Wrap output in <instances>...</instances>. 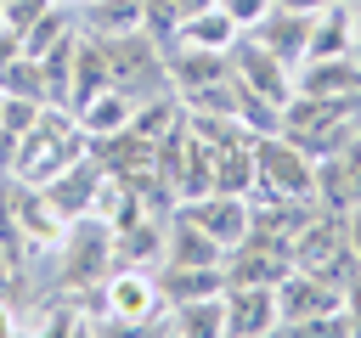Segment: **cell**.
Masks as SVG:
<instances>
[{"label":"cell","instance_id":"obj_1","mask_svg":"<svg viewBox=\"0 0 361 338\" xmlns=\"http://www.w3.org/2000/svg\"><path fill=\"white\" fill-rule=\"evenodd\" d=\"M85 152H90V135L79 130L73 107H56V101H45L39 124H34V130H23V141H17L11 180H23V186H45V180H56L68 163H79Z\"/></svg>","mask_w":361,"mask_h":338},{"label":"cell","instance_id":"obj_2","mask_svg":"<svg viewBox=\"0 0 361 338\" xmlns=\"http://www.w3.org/2000/svg\"><path fill=\"white\" fill-rule=\"evenodd\" d=\"M293 265H305L310 276H322V282H333L344 293V282L361 270V259L350 248V231H344V214L316 203V214L293 231Z\"/></svg>","mask_w":361,"mask_h":338},{"label":"cell","instance_id":"obj_3","mask_svg":"<svg viewBox=\"0 0 361 338\" xmlns=\"http://www.w3.org/2000/svg\"><path fill=\"white\" fill-rule=\"evenodd\" d=\"M355 101H327V96H293L282 107V135L299 141L310 158H327L338 152L350 135H355Z\"/></svg>","mask_w":361,"mask_h":338},{"label":"cell","instance_id":"obj_4","mask_svg":"<svg viewBox=\"0 0 361 338\" xmlns=\"http://www.w3.org/2000/svg\"><path fill=\"white\" fill-rule=\"evenodd\" d=\"M254 169H259V186L248 197H316V158L282 130L254 135Z\"/></svg>","mask_w":361,"mask_h":338},{"label":"cell","instance_id":"obj_5","mask_svg":"<svg viewBox=\"0 0 361 338\" xmlns=\"http://www.w3.org/2000/svg\"><path fill=\"white\" fill-rule=\"evenodd\" d=\"M62 254H68V265H62V287H73V293L102 287V282L113 276V225L96 220V214L68 220V231H62Z\"/></svg>","mask_w":361,"mask_h":338},{"label":"cell","instance_id":"obj_6","mask_svg":"<svg viewBox=\"0 0 361 338\" xmlns=\"http://www.w3.org/2000/svg\"><path fill=\"white\" fill-rule=\"evenodd\" d=\"M102 45H107V68H113V84L118 90H135V101H141V90H158V84L169 90L164 45L152 34L124 28V34H102Z\"/></svg>","mask_w":361,"mask_h":338},{"label":"cell","instance_id":"obj_7","mask_svg":"<svg viewBox=\"0 0 361 338\" xmlns=\"http://www.w3.org/2000/svg\"><path fill=\"white\" fill-rule=\"evenodd\" d=\"M102 299H107V315L118 327H152V321L169 315V299L158 287V270H141V265H118L102 282Z\"/></svg>","mask_w":361,"mask_h":338},{"label":"cell","instance_id":"obj_8","mask_svg":"<svg viewBox=\"0 0 361 338\" xmlns=\"http://www.w3.org/2000/svg\"><path fill=\"white\" fill-rule=\"evenodd\" d=\"M220 270H226V287H243V282L276 287V282L293 270V242H288V237H259V231H248L243 242L226 248Z\"/></svg>","mask_w":361,"mask_h":338},{"label":"cell","instance_id":"obj_9","mask_svg":"<svg viewBox=\"0 0 361 338\" xmlns=\"http://www.w3.org/2000/svg\"><path fill=\"white\" fill-rule=\"evenodd\" d=\"M175 214H186L192 225H203L220 248L243 242L248 225H254V203H248L243 192H220V186H209V192H197V197H180Z\"/></svg>","mask_w":361,"mask_h":338},{"label":"cell","instance_id":"obj_10","mask_svg":"<svg viewBox=\"0 0 361 338\" xmlns=\"http://www.w3.org/2000/svg\"><path fill=\"white\" fill-rule=\"evenodd\" d=\"M231 73H237L243 90H254V96H265V101H276V107L293 101V68H288L282 56H271L254 34H237V45H231Z\"/></svg>","mask_w":361,"mask_h":338},{"label":"cell","instance_id":"obj_11","mask_svg":"<svg viewBox=\"0 0 361 338\" xmlns=\"http://www.w3.org/2000/svg\"><path fill=\"white\" fill-rule=\"evenodd\" d=\"M338 304H344V293H338L333 282L310 276L305 265H293V270L276 282V321H282V332H299L305 321H316V315H327V310H338Z\"/></svg>","mask_w":361,"mask_h":338},{"label":"cell","instance_id":"obj_12","mask_svg":"<svg viewBox=\"0 0 361 338\" xmlns=\"http://www.w3.org/2000/svg\"><path fill=\"white\" fill-rule=\"evenodd\" d=\"M293 96H327L361 107V51L350 56H310L293 68Z\"/></svg>","mask_w":361,"mask_h":338},{"label":"cell","instance_id":"obj_13","mask_svg":"<svg viewBox=\"0 0 361 338\" xmlns=\"http://www.w3.org/2000/svg\"><path fill=\"white\" fill-rule=\"evenodd\" d=\"M164 68H169V90L180 101H192L197 90L220 84L231 73V51H203V45H169L164 51Z\"/></svg>","mask_w":361,"mask_h":338},{"label":"cell","instance_id":"obj_14","mask_svg":"<svg viewBox=\"0 0 361 338\" xmlns=\"http://www.w3.org/2000/svg\"><path fill=\"white\" fill-rule=\"evenodd\" d=\"M226 332H231V338L282 332V321H276V287H259V282L226 287Z\"/></svg>","mask_w":361,"mask_h":338},{"label":"cell","instance_id":"obj_15","mask_svg":"<svg viewBox=\"0 0 361 338\" xmlns=\"http://www.w3.org/2000/svg\"><path fill=\"white\" fill-rule=\"evenodd\" d=\"M361 51V17H355V0H333L322 11H310V45H305V62L310 56H350Z\"/></svg>","mask_w":361,"mask_h":338},{"label":"cell","instance_id":"obj_16","mask_svg":"<svg viewBox=\"0 0 361 338\" xmlns=\"http://www.w3.org/2000/svg\"><path fill=\"white\" fill-rule=\"evenodd\" d=\"M243 34H254L271 56H282L288 68H299L305 62V45H310V11H293V6H271L254 28H243Z\"/></svg>","mask_w":361,"mask_h":338},{"label":"cell","instance_id":"obj_17","mask_svg":"<svg viewBox=\"0 0 361 338\" xmlns=\"http://www.w3.org/2000/svg\"><path fill=\"white\" fill-rule=\"evenodd\" d=\"M164 254H169V225H158L152 214H141V220H130V225L113 231V270L118 265L152 270V265H164Z\"/></svg>","mask_w":361,"mask_h":338},{"label":"cell","instance_id":"obj_18","mask_svg":"<svg viewBox=\"0 0 361 338\" xmlns=\"http://www.w3.org/2000/svg\"><path fill=\"white\" fill-rule=\"evenodd\" d=\"M102 175H107V169H102V163L85 152V158H79V163H68L56 180H45V197H51V203H56L68 220H85V214H90V203H96Z\"/></svg>","mask_w":361,"mask_h":338},{"label":"cell","instance_id":"obj_19","mask_svg":"<svg viewBox=\"0 0 361 338\" xmlns=\"http://www.w3.org/2000/svg\"><path fill=\"white\" fill-rule=\"evenodd\" d=\"M113 84V68H107V45H102V34L90 28V34H79L73 39V79H68V107H85L96 90H107Z\"/></svg>","mask_w":361,"mask_h":338},{"label":"cell","instance_id":"obj_20","mask_svg":"<svg viewBox=\"0 0 361 338\" xmlns=\"http://www.w3.org/2000/svg\"><path fill=\"white\" fill-rule=\"evenodd\" d=\"M73 118H79V130H85L90 141L124 135V130H130V118H135V96H130V90H118V84H107V90H96L85 107H73Z\"/></svg>","mask_w":361,"mask_h":338},{"label":"cell","instance_id":"obj_21","mask_svg":"<svg viewBox=\"0 0 361 338\" xmlns=\"http://www.w3.org/2000/svg\"><path fill=\"white\" fill-rule=\"evenodd\" d=\"M158 287L169 304H186V299H209L226 287V270L220 265H180V259H164L158 265Z\"/></svg>","mask_w":361,"mask_h":338},{"label":"cell","instance_id":"obj_22","mask_svg":"<svg viewBox=\"0 0 361 338\" xmlns=\"http://www.w3.org/2000/svg\"><path fill=\"white\" fill-rule=\"evenodd\" d=\"M237 23L220 11V0L214 6H197V11H186L180 17V28H175V45H203V51H231L237 45Z\"/></svg>","mask_w":361,"mask_h":338},{"label":"cell","instance_id":"obj_23","mask_svg":"<svg viewBox=\"0 0 361 338\" xmlns=\"http://www.w3.org/2000/svg\"><path fill=\"white\" fill-rule=\"evenodd\" d=\"M169 327L186 332V338H226V287L209 293V299L169 304Z\"/></svg>","mask_w":361,"mask_h":338},{"label":"cell","instance_id":"obj_24","mask_svg":"<svg viewBox=\"0 0 361 338\" xmlns=\"http://www.w3.org/2000/svg\"><path fill=\"white\" fill-rule=\"evenodd\" d=\"M164 259H180V265H220L226 248H220L203 225H192L186 214H175V220H169V254H164Z\"/></svg>","mask_w":361,"mask_h":338},{"label":"cell","instance_id":"obj_25","mask_svg":"<svg viewBox=\"0 0 361 338\" xmlns=\"http://www.w3.org/2000/svg\"><path fill=\"white\" fill-rule=\"evenodd\" d=\"M0 96H28V101H51V84H45V62L39 56H17L0 68Z\"/></svg>","mask_w":361,"mask_h":338},{"label":"cell","instance_id":"obj_26","mask_svg":"<svg viewBox=\"0 0 361 338\" xmlns=\"http://www.w3.org/2000/svg\"><path fill=\"white\" fill-rule=\"evenodd\" d=\"M68 34H73V6L56 0L51 11H39V17L23 28V51H28V56H45V51H51L56 39H68Z\"/></svg>","mask_w":361,"mask_h":338},{"label":"cell","instance_id":"obj_27","mask_svg":"<svg viewBox=\"0 0 361 338\" xmlns=\"http://www.w3.org/2000/svg\"><path fill=\"white\" fill-rule=\"evenodd\" d=\"M85 17L96 34H124V28H141V0H96L85 6Z\"/></svg>","mask_w":361,"mask_h":338},{"label":"cell","instance_id":"obj_28","mask_svg":"<svg viewBox=\"0 0 361 338\" xmlns=\"http://www.w3.org/2000/svg\"><path fill=\"white\" fill-rule=\"evenodd\" d=\"M175 28H180V0H141V34H152L169 51L175 45Z\"/></svg>","mask_w":361,"mask_h":338},{"label":"cell","instance_id":"obj_29","mask_svg":"<svg viewBox=\"0 0 361 338\" xmlns=\"http://www.w3.org/2000/svg\"><path fill=\"white\" fill-rule=\"evenodd\" d=\"M39 113H45V101H28V96H0V124L6 130H34L39 124Z\"/></svg>","mask_w":361,"mask_h":338},{"label":"cell","instance_id":"obj_30","mask_svg":"<svg viewBox=\"0 0 361 338\" xmlns=\"http://www.w3.org/2000/svg\"><path fill=\"white\" fill-rule=\"evenodd\" d=\"M51 6H56V0H6V6H0V23H11V28H28V23H34L39 11H51Z\"/></svg>","mask_w":361,"mask_h":338},{"label":"cell","instance_id":"obj_31","mask_svg":"<svg viewBox=\"0 0 361 338\" xmlns=\"http://www.w3.org/2000/svg\"><path fill=\"white\" fill-rule=\"evenodd\" d=\"M271 6H276V0H220V11H226L237 28H254V23H259Z\"/></svg>","mask_w":361,"mask_h":338},{"label":"cell","instance_id":"obj_32","mask_svg":"<svg viewBox=\"0 0 361 338\" xmlns=\"http://www.w3.org/2000/svg\"><path fill=\"white\" fill-rule=\"evenodd\" d=\"M344 315H350V332L361 338V270L344 282Z\"/></svg>","mask_w":361,"mask_h":338},{"label":"cell","instance_id":"obj_33","mask_svg":"<svg viewBox=\"0 0 361 338\" xmlns=\"http://www.w3.org/2000/svg\"><path fill=\"white\" fill-rule=\"evenodd\" d=\"M17 56H23V28L0 23V68H6V62H17Z\"/></svg>","mask_w":361,"mask_h":338},{"label":"cell","instance_id":"obj_34","mask_svg":"<svg viewBox=\"0 0 361 338\" xmlns=\"http://www.w3.org/2000/svg\"><path fill=\"white\" fill-rule=\"evenodd\" d=\"M17 141H23V135L0 124V175H11V163H17Z\"/></svg>","mask_w":361,"mask_h":338},{"label":"cell","instance_id":"obj_35","mask_svg":"<svg viewBox=\"0 0 361 338\" xmlns=\"http://www.w3.org/2000/svg\"><path fill=\"white\" fill-rule=\"evenodd\" d=\"M344 231H350V248H355V259H361V203L344 214Z\"/></svg>","mask_w":361,"mask_h":338},{"label":"cell","instance_id":"obj_36","mask_svg":"<svg viewBox=\"0 0 361 338\" xmlns=\"http://www.w3.org/2000/svg\"><path fill=\"white\" fill-rule=\"evenodd\" d=\"M276 6H293V11H322V6H333V0H276Z\"/></svg>","mask_w":361,"mask_h":338},{"label":"cell","instance_id":"obj_37","mask_svg":"<svg viewBox=\"0 0 361 338\" xmlns=\"http://www.w3.org/2000/svg\"><path fill=\"white\" fill-rule=\"evenodd\" d=\"M17 321H11V310H6V299H0V332H11Z\"/></svg>","mask_w":361,"mask_h":338},{"label":"cell","instance_id":"obj_38","mask_svg":"<svg viewBox=\"0 0 361 338\" xmlns=\"http://www.w3.org/2000/svg\"><path fill=\"white\" fill-rule=\"evenodd\" d=\"M0 180H6V175H0Z\"/></svg>","mask_w":361,"mask_h":338},{"label":"cell","instance_id":"obj_39","mask_svg":"<svg viewBox=\"0 0 361 338\" xmlns=\"http://www.w3.org/2000/svg\"><path fill=\"white\" fill-rule=\"evenodd\" d=\"M0 6H6V0H0Z\"/></svg>","mask_w":361,"mask_h":338}]
</instances>
